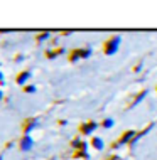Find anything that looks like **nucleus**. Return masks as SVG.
Listing matches in <instances>:
<instances>
[{"label": "nucleus", "instance_id": "1", "mask_svg": "<svg viewBox=\"0 0 157 160\" xmlns=\"http://www.w3.org/2000/svg\"><path fill=\"white\" fill-rule=\"evenodd\" d=\"M95 147H97V148H102V147H103V143H102V140H100V138L95 140Z\"/></svg>", "mask_w": 157, "mask_h": 160}, {"label": "nucleus", "instance_id": "2", "mask_svg": "<svg viewBox=\"0 0 157 160\" xmlns=\"http://www.w3.org/2000/svg\"><path fill=\"white\" fill-rule=\"evenodd\" d=\"M29 145H30V140H29V138H25L24 143H22V148H29Z\"/></svg>", "mask_w": 157, "mask_h": 160}, {"label": "nucleus", "instance_id": "3", "mask_svg": "<svg viewBox=\"0 0 157 160\" xmlns=\"http://www.w3.org/2000/svg\"><path fill=\"white\" fill-rule=\"evenodd\" d=\"M27 76H29V74H27V72H25V74H24L22 78H19V83H24V81L27 79Z\"/></svg>", "mask_w": 157, "mask_h": 160}]
</instances>
